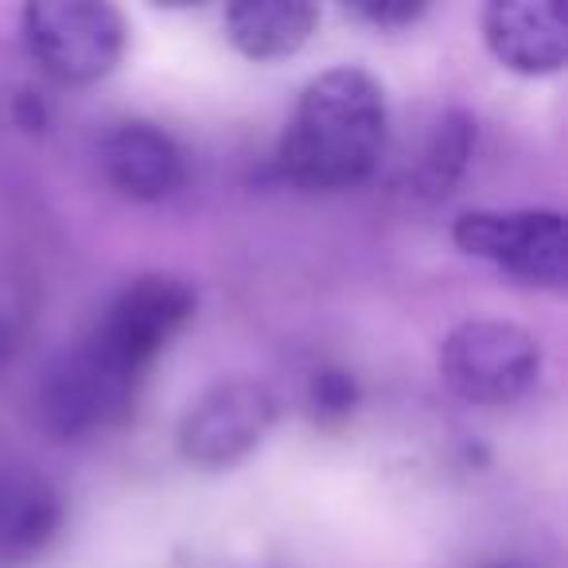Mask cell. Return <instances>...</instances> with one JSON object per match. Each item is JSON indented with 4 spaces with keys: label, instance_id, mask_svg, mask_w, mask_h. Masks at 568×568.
I'll use <instances>...</instances> for the list:
<instances>
[{
    "label": "cell",
    "instance_id": "4",
    "mask_svg": "<svg viewBox=\"0 0 568 568\" xmlns=\"http://www.w3.org/2000/svg\"><path fill=\"white\" fill-rule=\"evenodd\" d=\"M452 237L464 253L495 261L529 284H560L568 273L565 222L557 211H467Z\"/></svg>",
    "mask_w": 568,
    "mask_h": 568
},
{
    "label": "cell",
    "instance_id": "11",
    "mask_svg": "<svg viewBox=\"0 0 568 568\" xmlns=\"http://www.w3.org/2000/svg\"><path fill=\"white\" fill-rule=\"evenodd\" d=\"M63 521L59 495L36 475L0 479V568L24 565L48 549Z\"/></svg>",
    "mask_w": 568,
    "mask_h": 568
},
{
    "label": "cell",
    "instance_id": "7",
    "mask_svg": "<svg viewBox=\"0 0 568 568\" xmlns=\"http://www.w3.org/2000/svg\"><path fill=\"white\" fill-rule=\"evenodd\" d=\"M195 312V288L180 276H141L113 301L94 343L121 366L141 374L156 358V351L180 332Z\"/></svg>",
    "mask_w": 568,
    "mask_h": 568
},
{
    "label": "cell",
    "instance_id": "14",
    "mask_svg": "<svg viewBox=\"0 0 568 568\" xmlns=\"http://www.w3.org/2000/svg\"><path fill=\"white\" fill-rule=\"evenodd\" d=\"M351 12L378 28H405L413 20H420L425 4H413V0H366V4H355Z\"/></svg>",
    "mask_w": 568,
    "mask_h": 568
},
{
    "label": "cell",
    "instance_id": "17",
    "mask_svg": "<svg viewBox=\"0 0 568 568\" xmlns=\"http://www.w3.org/2000/svg\"><path fill=\"white\" fill-rule=\"evenodd\" d=\"M490 568H521V565H490Z\"/></svg>",
    "mask_w": 568,
    "mask_h": 568
},
{
    "label": "cell",
    "instance_id": "8",
    "mask_svg": "<svg viewBox=\"0 0 568 568\" xmlns=\"http://www.w3.org/2000/svg\"><path fill=\"white\" fill-rule=\"evenodd\" d=\"M483 36L498 63L518 74H557L568 59V24L557 0H495Z\"/></svg>",
    "mask_w": 568,
    "mask_h": 568
},
{
    "label": "cell",
    "instance_id": "2",
    "mask_svg": "<svg viewBox=\"0 0 568 568\" xmlns=\"http://www.w3.org/2000/svg\"><path fill=\"white\" fill-rule=\"evenodd\" d=\"M24 43L59 82H98L125 55V20L94 0H36L24 9Z\"/></svg>",
    "mask_w": 568,
    "mask_h": 568
},
{
    "label": "cell",
    "instance_id": "10",
    "mask_svg": "<svg viewBox=\"0 0 568 568\" xmlns=\"http://www.w3.org/2000/svg\"><path fill=\"white\" fill-rule=\"evenodd\" d=\"M320 12L304 0H237L226 9V36L250 59L296 55L316 32Z\"/></svg>",
    "mask_w": 568,
    "mask_h": 568
},
{
    "label": "cell",
    "instance_id": "6",
    "mask_svg": "<svg viewBox=\"0 0 568 568\" xmlns=\"http://www.w3.org/2000/svg\"><path fill=\"white\" fill-rule=\"evenodd\" d=\"M136 378H141L136 371L87 343L51 371L40 402L43 420L59 436H82L113 425L133 409Z\"/></svg>",
    "mask_w": 568,
    "mask_h": 568
},
{
    "label": "cell",
    "instance_id": "3",
    "mask_svg": "<svg viewBox=\"0 0 568 568\" xmlns=\"http://www.w3.org/2000/svg\"><path fill=\"white\" fill-rule=\"evenodd\" d=\"M541 351L534 335L503 320L459 324L440 347V374L459 397L475 405H506L534 386Z\"/></svg>",
    "mask_w": 568,
    "mask_h": 568
},
{
    "label": "cell",
    "instance_id": "13",
    "mask_svg": "<svg viewBox=\"0 0 568 568\" xmlns=\"http://www.w3.org/2000/svg\"><path fill=\"white\" fill-rule=\"evenodd\" d=\"M308 405H312V417L324 420V425H335V420L351 417L358 405L355 378H351L347 371H339V366H324V371L312 374Z\"/></svg>",
    "mask_w": 568,
    "mask_h": 568
},
{
    "label": "cell",
    "instance_id": "9",
    "mask_svg": "<svg viewBox=\"0 0 568 568\" xmlns=\"http://www.w3.org/2000/svg\"><path fill=\"white\" fill-rule=\"evenodd\" d=\"M102 164L113 187L129 199H141V203L168 199L183 183V152L175 149L172 136L144 125V121L121 125L105 141Z\"/></svg>",
    "mask_w": 568,
    "mask_h": 568
},
{
    "label": "cell",
    "instance_id": "12",
    "mask_svg": "<svg viewBox=\"0 0 568 568\" xmlns=\"http://www.w3.org/2000/svg\"><path fill=\"white\" fill-rule=\"evenodd\" d=\"M475 149V121L467 113H448L436 129L433 144H428L425 160H420L417 187L425 195H448L452 183L464 175L467 160Z\"/></svg>",
    "mask_w": 568,
    "mask_h": 568
},
{
    "label": "cell",
    "instance_id": "16",
    "mask_svg": "<svg viewBox=\"0 0 568 568\" xmlns=\"http://www.w3.org/2000/svg\"><path fill=\"white\" fill-rule=\"evenodd\" d=\"M12 347H17V343H12V327L4 324V320H0V366H4L12 358Z\"/></svg>",
    "mask_w": 568,
    "mask_h": 568
},
{
    "label": "cell",
    "instance_id": "1",
    "mask_svg": "<svg viewBox=\"0 0 568 568\" xmlns=\"http://www.w3.org/2000/svg\"><path fill=\"white\" fill-rule=\"evenodd\" d=\"M386 94L366 71L339 67L304 87L281 141V172L304 191L358 187L386 152Z\"/></svg>",
    "mask_w": 568,
    "mask_h": 568
},
{
    "label": "cell",
    "instance_id": "15",
    "mask_svg": "<svg viewBox=\"0 0 568 568\" xmlns=\"http://www.w3.org/2000/svg\"><path fill=\"white\" fill-rule=\"evenodd\" d=\"M17 121L24 129H43V102H36V94L32 90H24V94H20V102H17Z\"/></svg>",
    "mask_w": 568,
    "mask_h": 568
},
{
    "label": "cell",
    "instance_id": "5",
    "mask_svg": "<svg viewBox=\"0 0 568 568\" xmlns=\"http://www.w3.org/2000/svg\"><path fill=\"white\" fill-rule=\"evenodd\" d=\"M276 420V397L261 382H222L206 389L180 420V456L206 471L250 456Z\"/></svg>",
    "mask_w": 568,
    "mask_h": 568
}]
</instances>
